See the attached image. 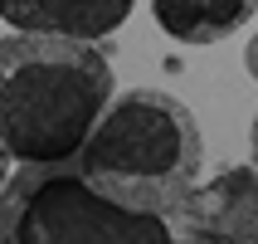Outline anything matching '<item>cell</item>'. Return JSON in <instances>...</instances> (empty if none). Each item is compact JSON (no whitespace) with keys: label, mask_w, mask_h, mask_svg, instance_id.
I'll use <instances>...</instances> for the list:
<instances>
[{"label":"cell","mask_w":258,"mask_h":244,"mask_svg":"<svg viewBox=\"0 0 258 244\" xmlns=\"http://www.w3.org/2000/svg\"><path fill=\"white\" fill-rule=\"evenodd\" d=\"M112 108V64L88 39H0V142L15 161H78Z\"/></svg>","instance_id":"obj_1"},{"label":"cell","mask_w":258,"mask_h":244,"mask_svg":"<svg viewBox=\"0 0 258 244\" xmlns=\"http://www.w3.org/2000/svg\"><path fill=\"white\" fill-rule=\"evenodd\" d=\"M205 166L200 122L180 98L161 88H132L93 127L78 152V176L107 201L142 210V215H175V205L195 190Z\"/></svg>","instance_id":"obj_2"},{"label":"cell","mask_w":258,"mask_h":244,"mask_svg":"<svg viewBox=\"0 0 258 244\" xmlns=\"http://www.w3.org/2000/svg\"><path fill=\"white\" fill-rule=\"evenodd\" d=\"M10 244H175V230L166 215H142L98 196L78 176V161H63L29 190Z\"/></svg>","instance_id":"obj_3"},{"label":"cell","mask_w":258,"mask_h":244,"mask_svg":"<svg viewBox=\"0 0 258 244\" xmlns=\"http://www.w3.org/2000/svg\"><path fill=\"white\" fill-rule=\"evenodd\" d=\"M175 244H258V171H234L205 181L175 205Z\"/></svg>","instance_id":"obj_4"},{"label":"cell","mask_w":258,"mask_h":244,"mask_svg":"<svg viewBox=\"0 0 258 244\" xmlns=\"http://www.w3.org/2000/svg\"><path fill=\"white\" fill-rule=\"evenodd\" d=\"M137 0H0V20L20 34H58V39H107L132 15Z\"/></svg>","instance_id":"obj_5"},{"label":"cell","mask_w":258,"mask_h":244,"mask_svg":"<svg viewBox=\"0 0 258 244\" xmlns=\"http://www.w3.org/2000/svg\"><path fill=\"white\" fill-rule=\"evenodd\" d=\"M258 0H151L156 25L175 44H219L253 20Z\"/></svg>","instance_id":"obj_6"},{"label":"cell","mask_w":258,"mask_h":244,"mask_svg":"<svg viewBox=\"0 0 258 244\" xmlns=\"http://www.w3.org/2000/svg\"><path fill=\"white\" fill-rule=\"evenodd\" d=\"M244 69H248V73L258 78V34L248 39V49H244Z\"/></svg>","instance_id":"obj_7"},{"label":"cell","mask_w":258,"mask_h":244,"mask_svg":"<svg viewBox=\"0 0 258 244\" xmlns=\"http://www.w3.org/2000/svg\"><path fill=\"white\" fill-rule=\"evenodd\" d=\"M10 147H5V142H0V190H5V181H10Z\"/></svg>","instance_id":"obj_8"},{"label":"cell","mask_w":258,"mask_h":244,"mask_svg":"<svg viewBox=\"0 0 258 244\" xmlns=\"http://www.w3.org/2000/svg\"><path fill=\"white\" fill-rule=\"evenodd\" d=\"M248 147H253V161H248V166L258 171V113H253V137H248Z\"/></svg>","instance_id":"obj_9"}]
</instances>
